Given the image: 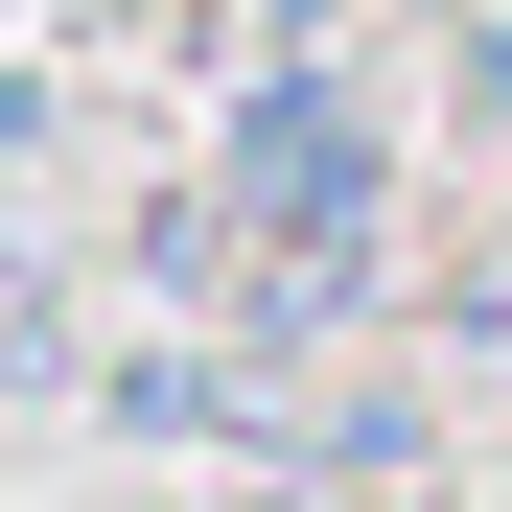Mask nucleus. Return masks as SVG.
<instances>
[{
  "mask_svg": "<svg viewBox=\"0 0 512 512\" xmlns=\"http://www.w3.org/2000/svg\"><path fill=\"white\" fill-rule=\"evenodd\" d=\"M350 233H373V163H350V117H256L233 140V280H280V303H350Z\"/></svg>",
  "mask_w": 512,
  "mask_h": 512,
  "instance_id": "obj_1",
  "label": "nucleus"
}]
</instances>
